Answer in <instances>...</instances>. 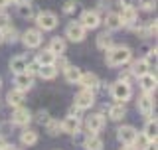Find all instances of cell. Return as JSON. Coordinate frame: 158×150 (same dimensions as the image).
Returning <instances> with one entry per match:
<instances>
[{"mask_svg": "<svg viewBox=\"0 0 158 150\" xmlns=\"http://www.w3.org/2000/svg\"><path fill=\"white\" fill-rule=\"evenodd\" d=\"M85 127H87V132L97 134L99 131H103V127H105V117H103L101 113L89 115V117L85 119Z\"/></svg>", "mask_w": 158, "mask_h": 150, "instance_id": "obj_12", "label": "cell"}, {"mask_svg": "<svg viewBox=\"0 0 158 150\" xmlns=\"http://www.w3.org/2000/svg\"><path fill=\"white\" fill-rule=\"evenodd\" d=\"M111 97L115 99L117 103H121V105H125L128 99L132 97V87L128 83H123V81H115V83H111Z\"/></svg>", "mask_w": 158, "mask_h": 150, "instance_id": "obj_2", "label": "cell"}, {"mask_svg": "<svg viewBox=\"0 0 158 150\" xmlns=\"http://www.w3.org/2000/svg\"><path fill=\"white\" fill-rule=\"evenodd\" d=\"M107 113H109V119H111V121H123V119L127 117V109H125V105H121V103L111 105Z\"/></svg>", "mask_w": 158, "mask_h": 150, "instance_id": "obj_23", "label": "cell"}, {"mask_svg": "<svg viewBox=\"0 0 158 150\" xmlns=\"http://www.w3.org/2000/svg\"><path fill=\"white\" fill-rule=\"evenodd\" d=\"M20 40H22V44H24L28 49H34V48H40V46H42L44 36H42V30H38V28H28L26 32L20 36Z\"/></svg>", "mask_w": 158, "mask_h": 150, "instance_id": "obj_4", "label": "cell"}, {"mask_svg": "<svg viewBox=\"0 0 158 150\" xmlns=\"http://www.w3.org/2000/svg\"><path fill=\"white\" fill-rule=\"evenodd\" d=\"M6 26H10V16L4 10H0V30H4Z\"/></svg>", "mask_w": 158, "mask_h": 150, "instance_id": "obj_39", "label": "cell"}, {"mask_svg": "<svg viewBox=\"0 0 158 150\" xmlns=\"http://www.w3.org/2000/svg\"><path fill=\"white\" fill-rule=\"evenodd\" d=\"M83 146H85V150H103V140L97 134L87 132V138H85V142H83Z\"/></svg>", "mask_w": 158, "mask_h": 150, "instance_id": "obj_26", "label": "cell"}, {"mask_svg": "<svg viewBox=\"0 0 158 150\" xmlns=\"http://www.w3.org/2000/svg\"><path fill=\"white\" fill-rule=\"evenodd\" d=\"M32 119H36V123H40V124H46L52 117H49V113L46 111V109H40V111L36 113V117H32Z\"/></svg>", "mask_w": 158, "mask_h": 150, "instance_id": "obj_34", "label": "cell"}, {"mask_svg": "<svg viewBox=\"0 0 158 150\" xmlns=\"http://www.w3.org/2000/svg\"><path fill=\"white\" fill-rule=\"evenodd\" d=\"M44 127H46V131H48L49 136H57L59 131H61V124H59V121H56V119H49Z\"/></svg>", "mask_w": 158, "mask_h": 150, "instance_id": "obj_32", "label": "cell"}, {"mask_svg": "<svg viewBox=\"0 0 158 150\" xmlns=\"http://www.w3.org/2000/svg\"><path fill=\"white\" fill-rule=\"evenodd\" d=\"M118 6H121V8H128V6H135V2H132V0H118Z\"/></svg>", "mask_w": 158, "mask_h": 150, "instance_id": "obj_40", "label": "cell"}, {"mask_svg": "<svg viewBox=\"0 0 158 150\" xmlns=\"http://www.w3.org/2000/svg\"><path fill=\"white\" fill-rule=\"evenodd\" d=\"M132 59V52L128 46H113L107 49L105 53V63L111 67H121V65H127L128 61Z\"/></svg>", "mask_w": 158, "mask_h": 150, "instance_id": "obj_1", "label": "cell"}, {"mask_svg": "<svg viewBox=\"0 0 158 150\" xmlns=\"http://www.w3.org/2000/svg\"><path fill=\"white\" fill-rule=\"evenodd\" d=\"M95 105V93L87 91V89H81L75 97H73V107H77L79 111H87Z\"/></svg>", "mask_w": 158, "mask_h": 150, "instance_id": "obj_5", "label": "cell"}, {"mask_svg": "<svg viewBox=\"0 0 158 150\" xmlns=\"http://www.w3.org/2000/svg\"><path fill=\"white\" fill-rule=\"evenodd\" d=\"M67 65H69V61L65 59V56H63V53H61V56H57V57H56V61H53V67H56L57 71H59V69L63 71V69H65Z\"/></svg>", "mask_w": 158, "mask_h": 150, "instance_id": "obj_36", "label": "cell"}, {"mask_svg": "<svg viewBox=\"0 0 158 150\" xmlns=\"http://www.w3.org/2000/svg\"><path fill=\"white\" fill-rule=\"evenodd\" d=\"M4 144H6V140H4V136H2V134H0V150L4 148Z\"/></svg>", "mask_w": 158, "mask_h": 150, "instance_id": "obj_47", "label": "cell"}, {"mask_svg": "<svg viewBox=\"0 0 158 150\" xmlns=\"http://www.w3.org/2000/svg\"><path fill=\"white\" fill-rule=\"evenodd\" d=\"M81 67H77V65H67L65 69H63V75H65V81L67 83H71V85H75L79 81V77H81Z\"/></svg>", "mask_w": 158, "mask_h": 150, "instance_id": "obj_24", "label": "cell"}, {"mask_svg": "<svg viewBox=\"0 0 158 150\" xmlns=\"http://www.w3.org/2000/svg\"><path fill=\"white\" fill-rule=\"evenodd\" d=\"M26 65H28V57L26 56H16L10 59V71L14 75L16 73H24L26 71Z\"/></svg>", "mask_w": 158, "mask_h": 150, "instance_id": "obj_19", "label": "cell"}, {"mask_svg": "<svg viewBox=\"0 0 158 150\" xmlns=\"http://www.w3.org/2000/svg\"><path fill=\"white\" fill-rule=\"evenodd\" d=\"M4 42V38H2V32H0V44H2Z\"/></svg>", "mask_w": 158, "mask_h": 150, "instance_id": "obj_49", "label": "cell"}, {"mask_svg": "<svg viewBox=\"0 0 158 150\" xmlns=\"http://www.w3.org/2000/svg\"><path fill=\"white\" fill-rule=\"evenodd\" d=\"M99 10H107L109 12V2L107 0H99Z\"/></svg>", "mask_w": 158, "mask_h": 150, "instance_id": "obj_43", "label": "cell"}, {"mask_svg": "<svg viewBox=\"0 0 158 150\" xmlns=\"http://www.w3.org/2000/svg\"><path fill=\"white\" fill-rule=\"evenodd\" d=\"M65 48H67L65 38H52V40H49V46H48V49L53 53V56H61V53H65Z\"/></svg>", "mask_w": 158, "mask_h": 150, "instance_id": "obj_21", "label": "cell"}, {"mask_svg": "<svg viewBox=\"0 0 158 150\" xmlns=\"http://www.w3.org/2000/svg\"><path fill=\"white\" fill-rule=\"evenodd\" d=\"M131 71H132L135 77H140V75H144V73L150 71V63H148L144 57H140V59H136V61H132Z\"/></svg>", "mask_w": 158, "mask_h": 150, "instance_id": "obj_20", "label": "cell"}, {"mask_svg": "<svg viewBox=\"0 0 158 150\" xmlns=\"http://www.w3.org/2000/svg\"><path fill=\"white\" fill-rule=\"evenodd\" d=\"M77 85H81L83 89H87V91H93L95 93L99 87H101V79L97 77L95 73H81V77H79V81H77Z\"/></svg>", "mask_w": 158, "mask_h": 150, "instance_id": "obj_11", "label": "cell"}, {"mask_svg": "<svg viewBox=\"0 0 158 150\" xmlns=\"http://www.w3.org/2000/svg\"><path fill=\"white\" fill-rule=\"evenodd\" d=\"M6 101H8V105L12 109H16V107H20V105H24V101H26V93L14 87V89H10V91H8Z\"/></svg>", "mask_w": 158, "mask_h": 150, "instance_id": "obj_17", "label": "cell"}, {"mask_svg": "<svg viewBox=\"0 0 158 150\" xmlns=\"http://www.w3.org/2000/svg\"><path fill=\"white\" fill-rule=\"evenodd\" d=\"M97 48L103 49V52H107L109 48H113V36L109 32H101L97 36Z\"/></svg>", "mask_w": 158, "mask_h": 150, "instance_id": "obj_29", "label": "cell"}, {"mask_svg": "<svg viewBox=\"0 0 158 150\" xmlns=\"http://www.w3.org/2000/svg\"><path fill=\"white\" fill-rule=\"evenodd\" d=\"M123 150H135V148H132V146H127V148H123Z\"/></svg>", "mask_w": 158, "mask_h": 150, "instance_id": "obj_48", "label": "cell"}, {"mask_svg": "<svg viewBox=\"0 0 158 150\" xmlns=\"http://www.w3.org/2000/svg\"><path fill=\"white\" fill-rule=\"evenodd\" d=\"M0 32H2L4 42H8V44H16L18 40H20V32L12 26V24H10V26H6L4 30H0Z\"/></svg>", "mask_w": 158, "mask_h": 150, "instance_id": "obj_28", "label": "cell"}, {"mask_svg": "<svg viewBox=\"0 0 158 150\" xmlns=\"http://www.w3.org/2000/svg\"><path fill=\"white\" fill-rule=\"evenodd\" d=\"M0 87H2V79H0Z\"/></svg>", "mask_w": 158, "mask_h": 150, "instance_id": "obj_50", "label": "cell"}, {"mask_svg": "<svg viewBox=\"0 0 158 150\" xmlns=\"http://www.w3.org/2000/svg\"><path fill=\"white\" fill-rule=\"evenodd\" d=\"M18 16L24 20H32L36 18V8L32 4H18Z\"/></svg>", "mask_w": 158, "mask_h": 150, "instance_id": "obj_30", "label": "cell"}, {"mask_svg": "<svg viewBox=\"0 0 158 150\" xmlns=\"http://www.w3.org/2000/svg\"><path fill=\"white\" fill-rule=\"evenodd\" d=\"M56 57H57V56H53L49 49H42L40 53H36V61H38V65H53Z\"/></svg>", "mask_w": 158, "mask_h": 150, "instance_id": "obj_27", "label": "cell"}, {"mask_svg": "<svg viewBox=\"0 0 158 150\" xmlns=\"http://www.w3.org/2000/svg\"><path fill=\"white\" fill-rule=\"evenodd\" d=\"M138 81H140L142 93H154L156 91V73L148 71L144 75H140V77H138Z\"/></svg>", "mask_w": 158, "mask_h": 150, "instance_id": "obj_16", "label": "cell"}, {"mask_svg": "<svg viewBox=\"0 0 158 150\" xmlns=\"http://www.w3.org/2000/svg\"><path fill=\"white\" fill-rule=\"evenodd\" d=\"M118 18H121V24L128 30H132L136 26L140 20H138V10L135 6H128V8H121V12H118Z\"/></svg>", "mask_w": 158, "mask_h": 150, "instance_id": "obj_7", "label": "cell"}, {"mask_svg": "<svg viewBox=\"0 0 158 150\" xmlns=\"http://www.w3.org/2000/svg\"><path fill=\"white\" fill-rule=\"evenodd\" d=\"M136 107L144 117H152V113H154V97H152V93H144L142 97H138Z\"/></svg>", "mask_w": 158, "mask_h": 150, "instance_id": "obj_13", "label": "cell"}, {"mask_svg": "<svg viewBox=\"0 0 158 150\" xmlns=\"http://www.w3.org/2000/svg\"><path fill=\"white\" fill-rule=\"evenodd\" d=\"M8 4H10V0H0V10H4Z\"/></svg>", "mask_w": 158, "mask_h": 150, "instance_id": "obj_46", "label": "cell"}, {"mask_svg": "<svg viewBox=\"0 0 158 150\" xmlns=\"http://www.w3.org/2000/svg\"><path fill=\"white\" fill-rule=\"evenodd\" d=\"M79 24L85 30H95V28H99V24H101V16H99L97 10H85V12L81 14V18H79Z\"/></svg>", "mask_w": 158, "mask_h": 150, "instance_id": "obj_10", "label": "cell"}, {"mask_svg": "<svg viewBox=\"0 0 158 150\" xmlns=\"http://www.w3.org/2000/svg\"><path fill=\"white\" fill-rule=\"evenodd\" d=\"M156 131H158L156 119H148L144 128H142V136H144L146 140H156Z\"/></svg>", "mask_w": 158, "mask_h": 150, "instance_id": "obj_25", "label": "cell"}, {"mask_svg": "<svg viewBox=\"0 0 158 150\" xmlns=\"http://www.w3.org/2000/svg\"><path fill=\"white\" fill-rule=\"evenodd\" d=\"M2 150H22V148L14 146V144H4V148H2Z\"/></svg>", "mask_w": 158, "mask_h": 150, "instance_id": "obj_44", "label": "cell"}, {"mask_svg": "<svg viewBox=\"0 0 158 150\" xmlns=\"http://www.w3.org/2000/svg\"><path fill=\"white\" fill-rule=\"evenodd\" d=\"M38 75L42 79H56V75H57V69L53 67V65H40V69H38Z\"/></svg>", "mask_w": 158, "mask_h": 150, "instance_id": "obj_31", "label": "cell"}, {"mask_svg": "<svg viewBox=\"0 0 158 150\" xmlns=\"http://www.w3.org/2000/svg\"><path fill=\"white\" fill-rule=\"evenodd\" d=\"M138 6L142 10H146V12H150V10L156 8V0H138Z\"/></svg>", "mask_w": 158, "mask_h": 150, "instance_id": "obj_37", "label": "cell"}, {"mask_svg": "<svg viewBox=\"0 0 158 150\" xmlns=\"http://www.w3.org/2000/svg\"><path fill=\"white\" fill-rule=\"evenodd\" d=\"M57 14L52 12V10H44V12H38L36 14V24H38V30H44V32H49L57 26Z\"/></svg>", "mask_w": 158, "mask_h": 150, "instance_id": "obj_3", "label": "cell"}, {"mask_svg": "<svg viewBox=\"0 0 158 150\" xmlns=\"http://www.w3.org/2000/svg\"><path fill=\"white\" fill-rule=\"evenodd\" d=\"M132 79H135V75H132L131 69H123V71L118 73V81H123V83H128V85H131Z\"/></svg>", "mask_w": 158, "mask_h": 150, "instance_id": "obj_35", "label": "cell"}, {"mask_svg": "<svg viewBox=\"0 0 158 150\" xmlns=\"http://www.w3.org/2000/svg\"><path fill=\"white\" fill-rule=\"evenodd\" d=\"M136 136H138V131L135 127H131V124H123V127H118V131H117L118 142H123L125 146H132L135 140H136Z\"/></svg>", "mask_w": 158, "mask_h": 150, "instance_id": "obj_8", "label": "cell"}, {"mask_svg": "<svg viewBox=\"0 0 158 150\" xmlns=\"http://www.w3.org/2000/svg\"><path fill=\"white\" fill-rule=\"evenodd\" d=\"M38 69H40V65H38L36 59H34V61H28V65H26V73H28V75H36Z\"/></svg>", "mask_w": 158, "mask_h": 150, "instance_id": "obj_38", "label": "cell"}, {"mask_svg": "<svg viewBox=\"0 0 158 150\" xmlns=\"http://www.w3.org/2000/svg\"><path fill=\"white\" fill-rule=\"evenodd\" d=\"M79 6H81V4H79L77 0H67V2L63 4V14H73V12H77Z\"/></svg>", "mask_w": 158, "mask_h": 150, "instance_id": "obj_33", "label": "cell"}, {"mask_svg": "<svg viewBox=\"0 0 158 150\" xmlns=\"http://www.w3.org/2000/svg\"><path fill=\"white\" fill-rule=\"evenodd\" d=\"M85 34H87V30L83 28L79 22H69L67 28H65V38L69 40V42H73V44L83 42V40H85Z\"/></svg>", "mask_w": 158, "mask_h": 150, "instance_id": "obj_9", "label": "cell"}, {"mask_svg": "<svg viewBox=\"0 0 158 150\" xmlns=\"http://www.w3.org/2000/svg\"><path fill=\"white\" fill-rule=\"evenodd\" d=\"M32 117H34L32 111L20 105V107H16L12 111V119H10V123L16 124V127H28V124L32 123Z\"/></svg>", "mask_w": 158, "mask_h": 150, "instance_id": "obj_6", "label": "cell"}, {"mask_svg": "<svg viewBox=\"0 0 158 150\" xmlns=\"http://www.w3.org/2000/svg\"><path fill=\"white\" fill-rule=\"evenodd\" d=\"M10 2H14V4H16V6H18V4H30V2H32V0H10Z\"/></svg>", "mask_w": 158, "mask_h": 150, "instance_id": "obj_45", "label": "cell"}, {"mask_svg": "<svg viewBox=\"0 0 158 150\" xmlns=\"http://www.w3.org/2000/svg\"><path fill=\"white\" fill-rule=\"evenodd\" d=\"M144 150H156V140H148L144 144Z\"/></svg>", "mask_w": 158, "mask_h": 150, "instance_id": "obj_41", "label": "cell"}, {"mask_svg": "<svg viewBox=\"0 0 158 150\" xmlns=\"http://www.w3.org/2000/svg\"><path fill=\"white\" fill-rule=\"evenodd\" d=\"M61 132H65V134H77L79 132V128H81V119H75V117H67L63 119L61 123Z\"/></svg>", "mask_w": 158, "mask_h": 150, "instance_id": "obj_15", "label": "cell"}, {"mask_svg": "<svg viewBox=\"0 0 158 150\" xmlns=\"http://www.w3.org/2000/svg\"><path fill=\"white\" fill-rule=\"evenodd\" d=\"M14 85H16V89L20 91H30V89L34 87V75H28L26 71L24 73H16L14 75Z\"/></svg>", "mask_w": 158, "mask_h": 150, "instance_id": "obj_14", "label": "cell"}, {"mask_svg": "<svg viewBox=\"0 0 158 150\" xmlns=\"http://www.w3.org/2000/svg\"><path fill=\"white\" fill-rule=\"evenodd\" d=\"M103 24H105V28L109 30V32H115V30H121L123 28L121 18H118V12H107Z\"/></svg>", "mask_w": 158, "mask_h": 150, "instance_id": "obj_18", "label": "cell"}, {"mask_svg": "<svg viewBox=\"0 0 158 150\" xmlns=\"http://www.w3.org/2000/svg\"><path fill=\"white\" fill-rule=\"evenodd\" d=\"M8 131H10L8 123H2V124H0V134H2V136H4V134H8Z\"/></svg>", "mask_w": 158, "mask_h": 150, "instance_id": "obj_42", "label": "cell"}, {"mask_svg": "<svg viewBox=\"0 0 158 150\" xmlns=\"http://www.w3.org/2000/svg\"><path fill=\"white\" fill-rule=\"evenodd\" d=\"M20 142H22L24 146H34V144L38 142V131H34V128H24V131L20 132Z\"/></svg>", "mask_w": 158, "mask_h": 150, "instance_id": "obj_22", "label": "cell"}]
</instances>
